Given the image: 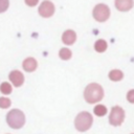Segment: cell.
<instances>
[{
  "label": "cell",
  "mask_w": 134,
  "mask_h": 134,
  "mask_svg": "<svg viewBox=\"0 0 134 134\" xmlns=\"http://www.w3.org/2000/svg\"><path fill=\"white\" fill-rule=\"evenodd\" d=\"M84 97H85V100L89 104L97 103L102 100V98L104 97V89L99 84L91 83L85 88Z\"/></svg>",
  "instance_id": "6da1fadb"
},
{
  "label": "cell",
  "mask_w": 134,
  "mask_h": 134,
  "mask_svg": "<svg viewBox=\"0 0 134 134\" xmlns=\"http://www.w3.org/2000/svg\"><path fill=\"white\" fill-rule=\"evenodd\" d=\"M92 122H93L92 115L89 112L84 111V112H81L76 115V117L74 119V127L77 131L85 132L91 128Z\"/></svg>",
  "instance_id": "7a4b0ae2"
},
{
  "label": "cell",
  "mask_w": 134,
  "mask_h": 134,
  "mask_svg": "<svg viewBox=\"0 0 134 134\" xmlns=\"http://www.w3.org/2000/svg\"><path fill=\"white\" fill-rule=\"evenodd\" d=\"M6 121L13 129H20L25 124V115L18 109L10 110L6 115Z\"/></svg>",
  "instance_id": "3957f363"
},
{
  "label": "cell",
  "mask_w": 134,
  "mask_h": 134,
  "mask_svg": "<svg viewBox=\"0 0 134 134\" xmlns=\"http://www.w3.org/2000/svg\"><path fill=\"white\" fill-rule=\"evenodd\" d=\"M93 17L98 22H105L110 17V8L108 5L104 3H99L95 5L93 8Z\"/></svg>",
  "instance_id": "277c9868"
},
{
  "label": "cell",
  "mask_w": 134,
  "mask_h": 134,
  "mask_svg": "<svg viewBox=\"0 0 134 134\" xmlns=\"http://www.w3.org/2000/svg\"><path fill=\"white\" fill-rule=\"evenodd\" d=\"M125 119V111L119 106H114L111 109V113L109 115V122L112 126H120Z\"/></svg>",
  "instance_id": "5b68a950"
},
{
  "label": "cell",
  "mask_w": 134,
  "mask_h": 134,
  "mask_svg": "<svg viewBox=\"0 0 134 134\" xmlns=\"http://www.w3.org/2000/svg\"><path fill=\"white\" fill-rule=\"evenodd\" d=\"M53 13H54V5L50 1H43L39 6V14L44 18H48L52 16Z\"/></svg>",
  "instance_id": "8992f818"
},
{
  "label": "cell",
  "mask_w": 134,
  "mask_h": 134,
  "mask_svg": "<svg viewBox=\"0 0 134 134\" xmlns=\"http://www.w3.org/2000/svg\"><path fill=\"white\" fill-rule=\"evenodd\" d=\"M9 80H10V82L13 83L14 86L19 87V86H21V85L23 84V82H24V75H23V73H22L21 71H19V70H14V71H12V72L9 73Z\"/></svg>",
  "instance_id": "52a82bcc"
},
{
  "label": "cell",
  "mask_w": 134,
  "mask_h": 134,
  "mask_svg": "<svg viewBox=\"0 0 134 134\" xmlns=\"http://www.w3.org/2000/svg\"><path fill=\"white\" fill-rule=\"evenodd\" d=\"M76 40V34L72 29H67L62 36V41L66 45H72Z\"/></svg>",
  "instance_id": "ba28073f"
},
{
  "label": "cell",
  "mask_w": 134,
  "mask_h": 134,
  "mask_svg": "<svg viewBox=\"0 0 134 134\" xmlns=\"http://www.w3.org/2000/svg\"><path fill=\"white\" fill-rule=\"evenodd\" d=\"M115 6L118 10L120 12H128L133 7L134 2L132 0H116L115 1Z\"/></svg>",
  "instance_id": "9c48e42d"
},
{
  "label": "cell",
  "mask_w": 134,
  "mask_h": 134,
  "mask_svg": "<svg viewBox=\"0 0 134 134\" xmlns=\"http://www.w3.org/2000/svg\"><path fill=\"white\" fill-rule=\"evenodd\" d=\"M37 61L34 58H27L23 62V69L27 72H31L37 68Z\"/></svg>",
  "instance_id": "30bf717a"
},
{
  "label": "cell",
  "mask_w": 134,
  "mask_h": 134,
  "mask_svg": "<svg viewBox=\"0 0 134 134\" xmlns=\"http://www.w3.org/2000/svg\"><path fill=\"white\" fill-rule=\"evenodd\" d=\"M108 76H109V79H110L111 81H113V82H118V81L122 80L124 73H122V71L119 70V69H113V70H111V71L109 72Z\"/></svg>",
  "instance_id": "8fae6325"
},
{
  "label": "cell",
  "mask_w": 134,
  "mask_h": 134,
  "mask_svg": "<svg viewBox=\"0 0 134 134\" xmlns=\"http://www.w3.org/2000/svg\"><path fill=\"white\" fill-rule=\"evenodd\" d=\"M107 42L104 40V39H99L95 42L94 44V49L97 51V52H104L106 49H107Z\"/></svg>",
  "instance_id": "7c38bea8"
},
{
  "label": "cell",
  "mask_w": 134,
  "mask_h": 134,
  "mask_svg": "<svg viewBox=\"0 0 134 134\" xmlns=\"http://www.w3.org/2000/svg\"><path fill=\"white\" fill-rule=\"evenodd\" d=\"M93 112L96 116H104L107 114V108L104 106V105H96L93 109Z\"/></svg>",
  "instance_id": "4fadbf2b"
},
{
  "label": "cell",
  "mask_w": 134,
  "mask_h": 134,
  "mask_svg": "<svg viewBox=\"0 0 134 134\" xmlns=\"http://www.w3.org/2000/svg\"><path fill=\"white\" fill-rule=\"evenodd\" d=\"M59 55H60V58H61L62 60H69V59L71 58L72 53H71V50H70V49L64 47V48H62V49L60 50Z\"/></svg>",
  "instance_id": "5bb4252c"
},
{
  "label": "cell",
  "mask_w": 134,
  "mask_h": 134,
  "mask_svg": "<svg viewBox=\"0 0 134 134\" xmlns=\"http://www.w3.org/2000/svg\"><path fill=\"white\" fill-rule=\"evenodd\" d=\"M0 91L2 93H4V94H9L12 92V86H10V84H8L6 82L2 83L1 86H0Z\"/></svg>",
  "instance_id": "9a60e30c"
},
{
  "label": "cell",
  "mask_w": 134,
  "mask_h": 134,
  "mask_svg": "<svg viewBox=\"0 0 134 134\" xmlns=\"http://www.w3.org/2000/svg\"><path fill=\"white\" fill-rule=\"evenodd\" d=\"M10 106V100L6 97H0V107L5 109V108H8Z\"/></svg>",
  "instance_id": "2e32d148"
},
{
  "label": "cell",
  "mask_w": 134,
  "mask_h": 134,
  "mask_svg": "<svg viewBox=\"0 0 134 134\" xmlns=\"http://www.w3.org/2000/svg\"><path fill=\"white\" fill-rule=\"evenodd\" d=\"M8 4L9 3H8L7 0H0V13L6 10L7 7H8Z\"/></svg>",
  "instance_id": "e0dca14e"
},
{
  "label": "cell",
  "mask_w": 134,
  "mask_h": 134,
  "mask_svg": "<svg viewBox=\"0 0 134 134\" xmlns=\"http://www.w3.org/2000/svg\"><path fill=\"white\" fill-rule=\"evenodd\" d=\"M127 99L129 100V103L131 104H134V89L130 90L127 94Z\"/></svg>",
  "instance_id": "ac0fdd59"
},
{
  "label": "cell",
  "mask_w": 134,
  "mask_h": 134,
  "mask_svg": "<svg viewBox=\"0 0 134 134\" xmlns=\"http://www.w3.org/2000/svg\"><path fill=\"white\" fill-rule=\"evenodd\" d=\"M37 3H38L37 0H35V1H32V2H30V1H26V4H28V5H36Z\"/></svg>",
  "instance_id": "d6986e66"
}]
</instances>
